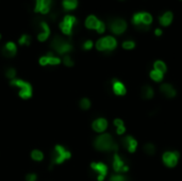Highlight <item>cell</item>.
<instances>
[{"label":"cell","instance_id":"obj_1","mask_svg":"<svg viewBox=\"0 0 182 181\" xmlns=\"http://www.w3.org/2000/svg\"><path fill=\"white\" fill-rule=\"evenodd\" d=\"M95 147L98 150H117L118 147L110 134H102L95 140Z\"/></svg>","mask_w":182,"mask_h":181},{"label":"cell","instance_id":"obj_2","mask_svg":"<svg viewBox=\"0 0 182 181\" xmlns=\"http://www.w3.org/2000/svg\"><path fill=\"white\" fill-rule=\"evenodd\" d=\"M11 84L12 85H15L17 88H20V92H19V95L21 98L23 99H27V98H30L31 95H32V88L29 83L25 82L23 80H12L11 81Z\"/></svg>","mask_w":182,"mask_h":181},{"label":"cell","instance_id":"obj_3","mask_svg":"<svg viewBox=\"0 0 182 181\" xmlns=\"http://www.w3.org/2000/svg\"><path fill=\"white\" fill-rule=\"evenodd\" d=\"M70 158V152L65 150L62 146H55V151L52 155V163L53 164H60L66 159Z\"/></svg>","mask_w":182,"mask_h":181},{"label":"cell","instance_id":"obj_4","mask_svg":"<svg viewBox=\"0 0 182 181\" xmlns=\"http://www.w3.org/2000/svg\"><path fill=\"white\" fill-rule=\"evenodd\" d=\"M51 46L55 48V50L57 51L58 53H66L73 49V47H71V45L69 44V43L65 42L63 39L58 37V36L55 37V40H52Z\"/></svg>","mask_w":182,"mask_h":181},{"label":"cell","instance_id":"obj_5","mask_svg":"<svg viewBox=\"0 0 182 181\" xmlns=\"http://www.w3.org/2000/svg\"><path fill=\"white\" fill-rule=\"evenodd\" d=\"M96 47H97L98 50H112L116 47V40H115L114 37L112 36H107L104 39L99 40L97 43H96Z\"/></svg>","mask_w":182,"mask_h":181},{"label":"cell","instance_id":"obj_6","mask_svg":"<svg viewBox=\"0 0 182 181\" xmlns=\"http://www.w3.org/2000/svg\"><path fill=\"white\" fill-rule=\"evenodd\" d=\"M163 163L168 167H174L177 165L179 160V153L177 151H166L162 157Z\"/></svg>","mask_w":182,"mask_h":181},{"label":"cell","instance_id":"obj_7","mask_svg":"<svg viewBox=\"0 0 182 181\" xmlns=\"http://www.w3.org/2000/svg\"><path fill=\"white\" fill-rule=\"evenodd\" d=\"M91 167L94 169L95 172L98 173V180L102 181L106 177L107 173H108V167H107L106 164L103 163H92Z\"/></svg>","mask_w":182,"mask_h":181},{"label":"cell","instance_id":"obj_8","mask_svg":"<svg viewBox=\"0 0 182 181\" xmlns=\"http://www.w3.org/2000/svg\"><path fill=\"white\" fill-rule=\"evenodd\" d=\"M110 28H111V30L113 31L115 34H120L126 30L127 25H126V23L124 20L116 19L110 24Z\"/></svg>","mask_w":182,"mask_h":181},{"label":"cell","instance_id":"obj_9","mask_svg":"<svg viewBox=\"0 0 182 181\" xmlns=\"http://www.w3.org/2000/svg\"><path fill=\"white\" fill-rule=\"evenodd\" d=\"M113 168L115 169V172L120 173V172H127L128 171V166L125 165L124 161L122 160V158L115 153L114 159H113Z\"/></svg>","mask_w":182,"mask_h":181},{"label":"cell","instance_id":"obj_10","mask_svg":"<svg viewBox=\"0 0 182 181\" xmlns=\"http://www.w3.org/2000/svg\"><path fill=\"white\" fill-rule=\"evenodd\" d=\"M93 129L96 132H103L108 127V121H107L104 118H98L93 123Z\"/></svg>","mask_w":182,"mask_h":181},{"label":"cell","instance_id":"obj_11","mask_svg":"<svg viewBox=\"0 0 182 181\" xmlns=\"http://www.w3.org/2000/svg\"><path fill=\"white\" fill-rule=\"evenodd\" d=\"M124 144L126 146V148L128 149L129 152H134L136 150V147H138V142L135 141L133 137L127 136L124 139Z\"/></svg>","mask_w":182,"mask_h":181},{"label":"cell","instance_id":"obj_12","mask_svg":"<svg viewBox=\"0 0 182 181\" xmlns=\"http://www.w3.org/2000/svg\"><path fill=\"white\" fill-rule=\"evenodd\" d=\"M2 53L4 56H13L16 53V46L14 43H8L2 49Z\"/></svg>","mask_w":182,"mask_h":181},{"label":"cell","instance_id":"obj_13","mask_svg":"<svg viewBox=\"0 0 182 181\" xmlns=\"http://www.w3.org/2000/svg\"><path fill=\"white\" fill-rule=\"evenodd\" d=\"M113 92L116 95H119V96L125 95L126 88L122 82H119V81H117V80H114L113 81Z\"/></svg>","mask_w":182,"mask_h":181},{"label":"cell","instance_id":"obj_14","mask_svg":"<svg viewBox=\"0 0 182 181\" xmlns=\"http://www.w3.org/2000/svg\"><path fill=\"white\" fill-rule=\"evenodd\" d=\"M161 92L166 97H169V98H173V97L176 96L175 88H174L170 84H163L161 86Z\"/></svg>","mask_w":182,"mask_h":181},{"label":"cell","instance_id":"obj_15","mask_svg":"<svg viewBox=\"0 0 182 181\" xmlns=\"http://www.w3.org/2000/svg\"><path fill=\"white\" fill-rule=\"evenodd\" d=\"M98 24H99L98 19L93 15L89 16L86 21H85V25H86L87 28H90V29H96L97 28V26H98Z\"/></svg>","mask_w":182,"mask_h":181},{"label":"cell","instance_id":"obj_16","mask_svg":"<svg viewBox=\"0 0 182 181\" xmlns=\"http://www.w3.org/2000/svg\"><path fill=\"white\" fill-rule=\"evenodd\" d=\"M173 20V14L170 12H166L164 15L160 17V23L163 26H168Z\"/></svg>","mask_w":182,"mask_h":181},{"label":"cell","instance_id":"obj_17","mask_svg":"<svg viewBox=\"0 0 182 181\" xmlns=\"http://www.w3.org/2000/svg\"><path fill=\"white\" fill-rule=\"evenodd\" d=\"M142 97L145 99H150L153 97V90L150 88V86L146 85L142 88Z\"/></svg>","mask_w":182,"mask_h":181},{"label":"cell","instance_id":"obj_18","mask_svg":"<svg viewBox=\"0 0 182 181\" xmlns=\"http://www.w3.org/2000/svg\"><path fill=\"white\" fill-rule=\"evenodd\" d=\"M153 67H154V71H158L162 74H164L166 72V65L164 64V62L162 61H157L156 63L153 64Z\"/></svg>","mask_w":182,"mask_h":181},{"label":"cell","instance_id":"obj_19","mask_svg":"<svg viewBox=\"0 0 182 181\" xmlns=\"http://www.w3.org/2000/svg\"><path fill=\"white\" fill-rule=\"evenodd\" d=\"M114 125L117 127V134H122L126 131L125 126H124V121L120 120H114Z\"/></svg>","mask_w":182,"mask_h":181},{"label":"cell","instance_id":"obj_20","mask_svg":"<svg viewBox=\"0 0 182 181\" xmlns=\"http://www.w3.org/2000/svg\"><path fill=\"white\" fill-rule=\"evenodd\" d=\"M150 78L153 81H156V82H160V81H162L163 79V74L153 69V71L150 72Z\"/></svg>","mask_w":182,"mask_h":181},{"label":"cell","instance_id":"obj_21","mask_svg":"<svg viewBox=\"0 0 182 181\" xmlns=\"http://www.w3.org/2000/svg\"><path fill=\"white\" fill-rule=\"evenodd\" d=\"M63 5L66 10H73L77 7V0H64Z\"/></svg>","mask_w":182,"mask_h":181},{"label":"cell","instance_id":"obj_22","mask_svg":"<svg viewBox=\"0 0 182 181\" xmlns=\"http://www.w3.org/2000/svg\"><path fill=\"white\" fill-rule=\"evenodd\" d=\"M152 21V17L148 13H142V24L146 26H149Z\"/></svg>","mask_w":182,"mask_h":181},{"label":"cell","instance_id":"obj_23","mask_svg":"<svg viewBox=\"0 0 182 181\" xmlns=\"http://www.w3.org/2000/svg\"><path fill=\"white\" fill-rule=\"evenodd\" d=\"M31 157H32V159L35 161H42L43 158H44V155H43V152H41L39 150H34V151H32Z\"/></svg>","mask_w":182,"mask_h":181},{"label":"cell","instance_id":"obj_24","mask_svg":"<svg viewBox=\"0 0 182 181\" xmlns=\"http://www.w3.org/2000/svg\"><path fill=\"white\" fill-rule=\"evenodd\" d=\"M144 151L147 153V155H153L156 152V147H154L152 144H146L145 147H144Z\"/></svg>","mask_w":182,"mask_h":181},{"label":"cell","instance_id":"obj_25","mask_svg":"<svg viewBox=\"0 0 182 181\" xmlns=\"http://www.w3.org/2000/svg\"><path fill=\"white\" fill-rule=\"evenodd\" d=\"M63 23L65 24V25H67V26L73 28V26L75 25V23H76V18H75L74 16H66V17L64 18Z\"/></svg>","mask_w":182,"mask_h":181},{"label":"cell","instance_id":"obj_26","mask_svg":"<svg viewBox=\"0 0 182 181\" xmlns=\"http://www.w3.org/2000/svg\"><path fill=\"white\" fill-rule=\"evenodd\" d=\"M48 64H51V65H57L60 63V59L52 56V53H48Z\"/></svg>","mask_w":182,"mask_h":181},{"label":"cell","instance_id":"obj_27","mask_svg":"<svg viewBox=\"0 0 182 181\" xmlns=\"http://www.w3.org/2000/svg\"><path fill=\"white\" fill-rule=\"evenodd\" d=\"M80 107H81V109H83V110H87L91 107L90 100L89 99H86V98H83L81 101H80Z\"/></svg>","mask_w":182,"mask_h":181},{"label":"cell","instance_id":"obj_28","mask_svg":"<svg viewBox=\"0 0 182 181\" xmlns=\"http://www.w3.org/2000/svg\"><path fill=\"white\" fill-rule=\"evenodd\" d=\"M60 27H61V29H62L63 33L68 34V35L71 33V27H69V26H67V25H65L64 23H61V24H60Z\"/></svg>","mask_w":182,"mask_h":181},{"label":"cell","instance_id":"obj_29","mask_svg":"<svg viewBox=\"0 0 182 181\" xmlns=\"http://www.w3.org/2000/svg\"><path fill=\"white\" fill-rule=\"evenodd\" d=\"M19 44L21 45H29L30 44V36H28V35H23L20 37V40H19Z\"/></svg>","mask_w":182,"mask_h":181},{"label":"cell","instance_id":"obj_30","mask_svg":"<svg viewBox=\"0 0 182 181\" xmlns=\"http://www.w3.org/2000/svg\"><path fill=\"white\" fill-rule=\"evenodd\" d=\"M135 44L133 42H131V40H127V42H125L124 44H122V47L125 48V49H132V48H134Z\"/></svg>","mask_w":182,"mask_h":181},{"label":"cell","instance_id":"obj_31","mask_svg":"<svg viewBox=\"0 0 182 181\" xmlns=\"http://www.w3.org/2000/svg\"><path fill=\"white\" fill-rule=\"evenodd\" d=\"M64 63H65V65H67V66H73L74 65V62L71 61V59L69 58L68 56H64Z\"/></svg>","mask_w":182,"mask_h":181},{"label":"cell","instance_id":"obj_32","mask_svg":"<svg viewBox=\"0 0 182 181\" xmlns=\"http://www.w3.org/2000/svg\"><path fill=\"white\" fill-rule=\"evenodd\" d=\"M15 76H16V72H15V69L10 68L9 71L7 72V77L11 78V79H13V78H15Z\"/></svg>","mask_w":182,"mask_h":181},{"label":"cell","instance_id":"obj_33","mask_svg":"<svg viewBox=\"0 0 182 181\" xmlns=\"http://www.w3.org/2000/svg\"><path fill=\"white\" fill-rule=\"evenodd\" d=\"M111 181H126V178L120 175H116V176H112Z\"/></svg>","mask_w":182,"mask_h":181},{"label":"cell","instance_id":"obj_34","mask_svg":"<svg viewBox=\"0 0 182 181\" xmlns=\"http://www.w3.org/2000/svg\"><path fill=\"white\" fill-rule=\"evenodd\" d=\"M104 29H106V27H104V24L101 23V21H99L97 28H96V30H97L99 33H102V32H104Z\"/></svg>","mask_w":182,"mask_h":181},{"label":"cell","instance_id":"obj_35","mask_svg":"<svg viewBox=\"0 0 182 181\" xmlns=\"http://www.w3.org/2000/svg\"><path fill=\"white\" fill-rule=\"evenodd\" d=\"M41 26H42V28L44 29V32L46 34H48V35H49V33H50V30H49V27H48V25L46 23H42L41 24Z\"/></svg>","mask_w":182,"mask_h":181},{"label":"cell","instance_id":"obj_36","mask_svg":"<svg viewBox=\"0 0 182 181\" xmlns=\"http://www.w3.org/2000/svg\"><path fill=\"white\" fill-rule=\"evenodd\" d=\"M39 63H41V65H47L48 64V56H43V58H41Z\"/></svg>","mask_w":182,"mask_h":181},{"label":"cell","instance_id":"obj_37","mask_svg":"<svg viewBox=\"0 0 182 181\" xmlns=\"http://www.w3.org/2000/svg\"><path fill=\"white\" fill-rule=\"evenodd\" d=\"M35 180H36V176L34 174H31L27 176V181H35Z\"/></svg>","mask_w":182,"mask_h":181},{"label":"cell","instance_id":"obj_38","mask_svg":"<svg viewBox=\"0 0 182 181\" xmlns=\"http://www.w3.org/2000/svg\"><path fill=\"white\" fill-rule=\"evenodd\" d=\"M92 47H93V43L91 42V40H87V42H85V44H84L85 49H91Z\"/></svg>","mask_w":182,"mask_h":181},{"label":"cell","instance_id":"obj_39","mask_svg":"<svg viewBox=\"0 0 182 181\" xmlns=\"http://www.w3.org/2000/svg\"><path fill=\"white\" fill-rule=\"evenodd\" d=\"M41 12L43 13V14H46V13H48V11H49V7H46V5H42L41 8Z\"/></svg>","mask_w":182,"mask_h":181},{"label":"cell","instance_id":"obj_40","mask_svg":"<svg viewBox=\"0 0 182 181\" xmlns=\"http://www.w3.org/2000/svg\"><path fill=\"white\" fill-rule=\"evenodd\" d=\"M42 3H43V5H46V7H48L49 3H50V0H43Z\"/></svg>","mask_w":182,"mask_h":181},{"label":"cell","instance_id":"obj_41","mask_svg":"<svg viewBox=\"0 0 182 181\" xmlns=\"http://www.w3.org/2000/svg\"><path fill=\"white\" fill-rule=\"evenodd\" d=\"M154 33H156V35H161V34H162V31L160 30V29H157Z\"/></svg>","mask_w":182,"mask_h":181},{"label":"cell","instance_id":"obj_42","mask_svg":"<svg viewBox=\"0 0 182 181\" xmlns=\"http://www.w3.org/2000/svg\"><path fill=\"white\" fill-rule=\"evenodd\" d=\"M43 1V0H37V2H42Z\"/></svg>","mask_w":182,"mask_h":181}]
</instances>
